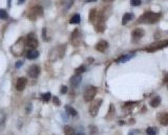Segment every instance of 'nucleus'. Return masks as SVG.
<instances>
[{"label":"nucleus","mask_w":168,"mask_h":135,"mask_svg":"<svg viewBox=\"0 0 168 135\" xmlns=\"http://www.w3.org/2000/svg\"><path fill=\"white\" fill-rule=\"evenodd\" d=\"M129 135H134V131H132V132L129 133Z\"/></svg>","instance_id":"40"},{"label":"nucleus","mask_w":168,"mask_h":135,"mask_svg":"<svg viewBox=\"0 0 168 135\" xmlns=\"http://www.w3.org/2000/svg\"><path fill=\"white\" fill-rule=\"evenodd\" d=\"M74 3V0H65L64 1V10L65 11H67V10H69V7L72 6V4Z\"/></svg>","instance_id":"27"},{"label":"nucleus","mask_w":168,"mask_h":135,"mask_svg":"<svg viewBox=\"0 0 168 135\" xmlns=\"http://www.w3.org/2000/svg\"><path fill=\"white\" fill-rule=\"evenodd\" d=\"M132 18H134V14H132V13H126V14H124V16H123V18H122V25H125L126 23L128 21H130Z\"/></svg>","instance_id":"18"},{"label":"nucleus","mask_w":168,"mask_h":135,"mask_svg":"<svg viewBox=\"0 0 168 135\" xmlns=\"http://www.w3.org/2000/svg\"><path fill=\"white\" fill-rule=\"evenodd\" d=\"M146 133H147V135H156L157 134V130L155 129V128L149 127V128H147L146 129Z\"/></svg>","instance_id":"30"},{"label":"nucleus","mask_w":168,"mask_h":135,"mask_svg":"<svg viewBox=\"0 0 168 135\" xmlns=\"http://www.w3.org/2000/svg\"><path fill=\"white\" fill-rule=\"evenodd\" d=\"M80 20H81V17H80L79 14H75V15L70 17L69 23H72V25H78V23H80Z\"/></svg>","instance_id":"19"},{"label":"nucleus","mask_w":168,"mask_h":135,"mask_svg":"<svg viewBox=\"0 0 168 135\" xmlns=\"http://www.w3.org/2000/svg\"><path fill=\"white\" fill-rule=\"evenodd\" d=\"M77 135H84V134H77Z\"/></svg>","instance_id":"42"},{"label":"nucleus","mask_w":168,"mask_h":135,"mask_svg":"<svg viewBox=\"0 0 168 135\" xmlns=\"http://www.w3.org/2000/svg\"><path fill=\"white\" fill-rule=\"evenodd\" d=\"M25 2V0H18V4H22V3H24Z\"/></svg>","instance_id":"35"},{"label":"nucleus","mask_w":168,"mask_h":135,"mask_svg":"<svg viewBox=\"0 0 168 135\" xmlns=\"http://www.w3.org/2000/svg\"><path fill=\"white\" fill-rule=\"evenodd\" d=\"M107 46H108L107 41H105V40H101V41H99V42L97 43L96 50L99 51V52H104V51L107 49Z\"/></svg>","instance_id":"15"},{"label":"nucleus","mask_w":168,"mask_h":135,"mask_svg":"<svg viewBox=\"0 0 168 135\" xmlns=\"http://www.w3.org/2000/svg\"><path fill=\"white\" fill-rule=\"evenodd\" d=\"M25 44L31 48V49H35L37 46H38V40H37L36 36L34 33H30L26 36V39H25Z\"/></svg>","instance_id":"8"},{"label":"nucleus","mask_w":168,"mask_h":135,"mask_svg":"<svg viewBox=\"0 0 168 135\" xmlns=\"http://www.w3.org/2000/svg\"><path fill=\"white\" fill-rule=\"evenodd\" d=\"M64 53H65V46H56V48H54V49L51 51V53H49V60H52V61L58 60V59L63 57Z\"/></svg>","instance_id":"2"},{"label":"nucleus","mask_w":168,"mask_h":135,"mask_svg":"<svg viewBox=\"0 0 168 135\" xmlns=\"http://www.w3.org/2000/svg\"><path fill=\"white\" fill-rule=\"evenodd\" d=\"M97 16H98V12L96 11V10H92L90 13H89V20L92 22L95 21V19L97 18Z\"/></svg>","instance_id":"24"},{"label":"nucleus","mask_w":168,"mask_h":135,"mask_svg":"<svg viewBox=\"0 0 168 135\" xmlns=\"http://www.w3.org/2000/svg\"><path fill=\"white\" fill-rule=\"evenodd\" d=\"M69 81H70V85H72L74 88H77V87L81 83V81H82V76L79 75V74H75L74 76L70 77Z\"/></svg>","instance_id":"11"},{"label":"nucleus","mask_w":168,"mask_h":135,"mask_svg":"<svg viewBox=\"0 0 168 135\" xmlns=\"http://www.w3.org/2000/svg\"><path fill=\"white\" fill-rule=\"evenodd\" d=\"M141 0H130V4H132V6H138L141 4Z\"/></svg>","instance_id":"31"},{"label":"nucleus","mask_w":168,"mask_h":135,"mask_svg":"<svg viewBox=\"0 0 168 135\" xmlns=\"http://www.w3.org/2000/svg\"><path fill=\"white\" fill-rule=\"evenodd\" d=\"M103 1H113V0H103Z\"/></svg>","instance_id":"41"},{"label":"nucleus","mask_w":168,"mask_h":135,"mask_svg":"<svg viewBox=\"0 0 168 135\" xmlns=\"http://www.w3.org/2000/svg\"><path fill=\"white\" fill-rule=\"evenodd\" d=\"M168 46V40H162V41H158V42H155L152 44H150L149 46H147L145 51L146 52H156L158 50L164 49V48H167Z\"/></svg>","instance_id":"4"},{"label":"nucleus","mask_w":168,"mask_h":135,"mask_svg":"<svg viewBox=\"0 0 168 135\" xmlns=\"http://www.w3.org/2000/svg\"><path fill=\"white\" fill-rule=\"evenodd\" d=\"M134 55H136L134 53H129V54L123 55V56H121V57H119V58L117 59V62H118V63H123V62L128 61V60H130V59H132Z\"/></svg>","instance_id":"14"},{"label":"nucleus","mask_w":168,"mask_h":135,"mask_svg":"<svg viewBox=\"0 0 168 135\" xmlns=\"http://www.w3.org/2000/svg\"><path fill=\"white\" fill-rule=\"evenodd\" d=\"M159 121L163 126H168V113H163L159 116Z\"/></svg>","instance_id":"17"},{"label":"nucleus","mask_w":168,"mask_h":135,"mask_svg":"<svg viewBox=\"0 0 168 135\" xmlns=\"http://www.w3.org/2000/svg\"><path fill=\"white\" fill-rule=\"evenodd\" d=\"M83 72H85V65H80V67H78L76 70H75V73L79 74V75H81Z\"/></svg>","instance_id":"28"},{"label":"nucleus","mask_w":168,"mask_h":135,"mask_svg":"<svg viewBox=\"0 0 168 135\" xmlns=\"http://www.w3.org/2000/svg\"><path fill=\"white\" fill-rule=\"evenodd\" d=\"M144 34H145V32H144L143 29L138 28L132 32V38H134V40H138V39H140V38H142V37L144 36Z\"/></svg>","instance_id":"13"},{"label":"nucleus","mask_w":168,"mask_h":135,"mask_svg":"<svg viewBox=\"0 0 168 135\" xmlns=\"http://www.w3.org/2000/svg\"><path fill=\"white\" fill-rule=\"evenodd\" d=\"M161 18V14L160 13H155V12H146L145 14L141 16L138 21L140 23H156L157 21H159Z\"/></svg>","instance_id":"1"},{"label":"nucleus","mask_w":168,"mask_h":135,"mask_svg":"<svg viewBox=\"0 0 168 135\" xmlns=\"http://www.w3.org/2000/svg\"><path fill=\"white\" fill-rule=\"evenodd\" d=\"M67 87H65V86H63V87H61V93L62 94H65V93L67 92Z\"/></svg>","instance_id":"33"},{"label":"nucleus","mask_w":168,"mask_h":135,"mask_svg":"<svg viewBox=\"0 0 168 135\" xmlns=\"http://www.w3.org/2000/svg\"><path fill=\"white\" fill-rule=\"evenodd\" d=\"M101 104H102V99H97V100L92 101V104L89 107V114L92 116H96L99 112V109H100Z\"/></svg>","instance_id":"7"},{"label":"nucleus","mask_w":168,"mask_h":135,"mask_svg":"<svg viewBox=\"0 0 168 135\" xmlns=\"http://www.w3.org/2000/svg\"><path fill=\"white\" fill-rule=\"evenodd\" d=\"M53 100H54V104H56V106H60V104H61V102H60V99L58 98V97H54V98H53Z\"/></svg>","instance_id":"32"},{"label":"nucleus","mask_w":168,"mask_h":135,"mask_svg":"<svg viewBox=\"0 0 168 135\" xmlns=\"http://www.w3.org/2000/svg\"><path fill=\"white\" fill-rule=\"evenodd\" d=\"M24 40H23V38H20V39H18L17 41H16L14 44L12 46V48H11V51H12V54L15 56H21L22 53H23V50H24Z\"/></svg>","instance_id":"3"},{"label":"nucleus","mask_w":168,"mask_h":135,"mask_svg":"<svg viewBox=\"0 0 168 135\" xmlns=\"http://www.w3.org/2000/svg\"><path fill=\"white\" fill-rule=\"evenodd\" d=\"M39 74H40L39 65H32L30 69H28V75H30L32 78H37V77L39 76Z\"/></svg>","instance_id":"10"},{"label":"nucleus","mask_w":168,"mask_h":135,"mask_svg":"<svg viewBox=\"0 0 168 135\" xmlns=\"http://www.w3.org/2000/svg\"><path fill=\"white\" fill-rule=\"evenodd\" d=\"M64 134L65 135H77V133H76V131H75V129H73L72 127L66 126V127H64Z\"/></svg>","instance_id":"22"},{"label":"nucleus","mask_w":168,"mask_h":135,"mask_svg":"<svg viewBox=\"0 0 168 135\" xmlns=\"http://www.w3.org/2000/svg\"><path fill=\"white\" fill-rule=\"evenodd\" d=\"M26 83H28V80L26 78L24 77H20L17 79V82H16V89L18 90V91H23L26 86Z\"/></svg>","instance_id":"12"},{"label":"nucleus","mask_w":168,"mask_h":135,"mask_svg":"<svg viewBox=\"0 0 168 135\" xmlns=\"http://www.w3.org/2000/svg\"><path fill=\"white\" fill-rule=\"evenodd\" d=\"M42 15H43V9L42 6L40 5H35L28 13V17L31 20H35V19H37L38 17H40V16Z\"/></svg>","instance_id":"5"},{"label":"nucleus","mask_w":168,"mask_h":135,"mask_svg":"<svg viewBox=\"0 0 168 135\" xmlns=\"http://www.w3.org/2000/svg\"><path fill=\"white\" fill-rule=\"evenodd\" d=\"M51 97H52V95H51V93H49V92H46V93H44V94H42V95H41V98H42V100L44 101V102H47V101H49Z\"/></svg>","instance_id":"25"},{"label":"nucleus","mask_w":168,"mask_h":135,"mask_svg":"<svg viewBox=\"0 0 168 135\" xmlns=\"http://www.w3.org/2000/svg\"><path fill=\"white\" fill-rule=\"evenodd\" d=\"M88 130H89V133H90V135H97V134H98V128H97V127L89 126Z\"/></svg>","instance_id":"26"},{"label":"nucleus","mask_w":168,"mask_h":135,"mask_svg":"<svg viewBox=\"0 0 168 135\" xmlns=\"http://www.w3.org/2000/svg\"><path fill=\"white\" fill-rule=\"evenodd\" d=\"M22 65H23V62H22V61H17V62L15 63V67L17 68V69H19V68L21 67Z\"/></svg>","instance_id":"34"},{"label":"nucleus","mask_w":168,"mask_h":135,"mask_svg":"<svg viewBox=\"0 0 168 135\" xmlns=\"http://www.w3.org/2000/svg\"><path fill=\"white\" fill-rule=\"evenodd\" d=\"M65 110H66V112L69 114L70 116H77L78 115L77 111L73 107H70V106H65Z\"/></svg>","instance_id":"21"},{"label":"nucleus","mask_w":168,"mask_h":135,"mask_svg":"<svg viewBox=\"0 0 168 135\" xmlns=\"http://www.w3.org/2000/svg\"><path fill=\"white\" fill-rule=\"evenodd\" d=\"M38 56H39V52L35 49H31L30 51H28V53H26V58L30 59V60L36 59Z\"/></svg>","instance_id":"16"},{"label":"nucleus","mask_w":168,"mask_h":135,"mask_svg":"<svg viewBox=\"0 0 168 135\" xmlns=\"http://www.w3.org/2000/svg\"><path fill=\"white\" fill-rule=\"evenodd\" d=\"M164 82H168V75L164 78Z\"/></svg>","instance_id":"37"},{"label":"nucleus","mask_w":168,"mask_h":135,"mask_svg":"<svg viewBox=\"0 0 168 135\" xmlns=\"http://www.w3.org/2000/svg\"><path fill=\"white\" fill-rule=\"evenodd\" d=\"M160 104H161V98H160V96H156L155 98H152L150 100V106L152 108L159 107Z\"/></svg>","instance_id":"20"},{"label":"nucleus","mask_w":168,"mask_h":135,"mask_svg":"<svg viewBox=\"0 0 168 135\" xmlns=\"http://www.w3.org/2000/svg\"><path fill=\"white\" fill-rule=\"evenodd\" d=\"M7 17H9V15H7L5 10L0 9V19H7Z\"/></svg>","instance_id":"29"},{"label":"nucleus","mask_w":168,"mask_h":135,"mask_svg":"<svg viewBox=\"0 0 168 135\" xmlns=\"http://www.w3.org/2000/svg\"><path fill=\"white\" fill-rule=\"evenodd\" d=\"M7 6H11V0H7Z\"/></svg>","instance_id":"38"},{"label":"nucleus","mask_w":168,"mask_h":135,"mask_svg":"<svg viewBox=\"0 0 168 135\" xmlns=\"http://www.w3.org/2000/svg\"><path fill=\"white\" fill-rule=\"evenodd\" d=\"M96 0H86V2H94Z\"/></svg>","instance_id":"39"},{"label":"nucleus","mask_w":168,"mask_h":135,"mask_svg":"<svg viewBox=\"0 0 168 135\" xmlns=\"http://www.w3.org/2000/svg\"><path fill=\"white\" fill-rule=\"evenodd\" d=\"M79 33V30H75L73 33V35H72V40H73V42L76 43V41H79L80 40V34Z\"/></svg>","instance_id":"23"},{"label":"nucleus","mask_w":168,"mask_h":135,"mask_svg":"<svg viewBox=\"0 0 168 135\" xmlns=\"http://www.w3.org/2000/svg\"><path fill=\"white\" fill-rule=\"evenodd\" d=\"M97 22H96L95 25V29L97 32H100V33H102V32H104V30H105V19H104V17L102 15H100V14H98V16H97Z\"/></svg>","instance_id":"9"},{"label":"nucleus","mask_w":168,"mask_h":135,"mask_svg":"<svg viewBox=\"0 0 168 135\" xmlns=\"http://www.w3.org/2000/svg\"><path fill=\"white\" fill-rule=\"evenodd\" d=\"M98 92V89L94 86H89L87 89L85 90L84 92V100L89 102V101H92L94 98H95L96 94Z\"/></svg>","instance_id":"6"},{"label":"nucleus","mask_w":168,"mask_h":135,"mask_svg":"<svg viewBox=\"0 0 168 135\" xmlns=\"http://www.w3.org/2000/svg\"><path fill=\"white\" fill-rule=\"evenodd\" d=\"M62 117H63V120H65V121L68 119V118H67V116H66V115H64V114H62Z\"/></svg>","instance_id":"36"}]
</instances>
